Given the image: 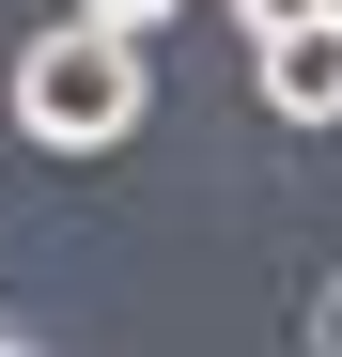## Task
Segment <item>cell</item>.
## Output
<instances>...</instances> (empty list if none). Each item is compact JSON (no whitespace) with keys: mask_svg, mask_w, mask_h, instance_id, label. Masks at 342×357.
<instances>
[{"mask_svg":"<svg viewBox=\"0 0 342 357\" xmlns=\"http://www.w3.org/2000/svg\"><path fill=\"white\" fill-rule=\"evenodd\" d=\"M140 93H156L140 31H94V16H63V31H31V47H16V125H31L47 155H109V140L140 125Z\"/></svg>","mask_w":342,"mask_h":357,"instance_id":"cell-1","label":"cell"},{"mask_svg":"<svg viewBox=\"0 0 342 357\" xmlns=\"http://www.w3.org/2000/svg\"><path fill=\"white\" fill-rule=\"evenodd\" d=\"M249 78H265V109H280V125H342V31H327V16L265 31V47H249Z\"/></svg>","mask_w":342,"mask_h":357,"instance_id":"cell-2","label":"cell"},{"mask_svg":"<svg viewBox=\"0 0 342 357\" xmlns=\"http://www.w3.org/2000/svg\"><path fill=\"white\" fill-rule=\"evenodd\" d=\"M63 16H94V31H171L187 0H63Z\"/></svg>","mask_w":342,"mask_h":357,"instance_id":"cell-3","label":"cell"},{"mask_svg":"<svg viewBox=\"0 0 342 357\" xmlns=\"http://www.w3.org/2000/svg\"><path fill=\"white\" fill-rule=\"evenodd\" d=\"M234 16H249V47H265V31H296V16H327V0H234Z\"/></svg>","mask_w":342,"mask_h":357,"instance_id":"cell-4","label":"cell"},{"mask_svg":"<svg viewBox=\"0 0 342 357\" xmlns=\"http://www.w3.org/2000/svg\"><path fill=\"white\" fill-rule=\"evenodd\" d=\"M311 357H342V280H327V295H311Z\"/></svg>","mask_w":342,"mask_h":357,"instance_id":"cell-5","label":"cell"},{"mask_svg":"<svg viewBox=\"0 0 342 357\" xmlns=\"http://www.w3.org/2000/svg\"><path fill=\"white\" fill-rule=\"evenodd\" d=\"M327 31H342V0H327Z\"/></svg>","mask_w":342,"mask_h":357,"instance_id":"cell-6","label":"cell"},{"mask_svg":"<svg viewBox=\"0 0 342 357\" xmlns=\"http://www.w3.org/2000/svg\"><path fill=\"white\" fill-rule=\"evenodd\" d=\"M0 342H16V326H0Z\"/></svg>","mask_w":342,"mask_h":357,"instance_id":"cell-7","label":"cell"}]
</instances>
